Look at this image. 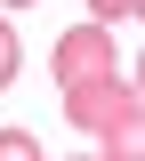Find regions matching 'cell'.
<instances>
[{
	"label": "cell",
	"mask_w": 145,
	"mask_h": 161,
	"mask_svg": "<svg viewBox=\"0 0 145 161\" xmlns=\"http://www.w3.org/2000/svg\"><path fill=\"white\" fill-rule=\"evenodd\" d=\"M73 161H105V153H73Z\"/></svg>",
	"instance_id": "obj_8"
},
{
	"label": "cell",
	"mask_w": 145,
	"mask_h": 161,
	"mask_svg": "<svg viewBox=\"0 0 145 161\" xmlns=\"http://www.w3.org/2000/svg\"><path fill=\"white\" fill-rule=\"evenodd\" d=\"M121 113H137V89H129L121 73H97V80H81V89H64V121H73V129H113V121Z\"/></svg>",
	"instance_id": "obj_2"
},
{
	"label": "cell",
	"mask_w": 145,
	"mask_h": 161,
	"mask_svg": "<svg viewBox=\"0 0 145 161\" xmlns=\"http://www.w3.org/2000/svg\"><path fill=\"white\" fill-rule=\"evenodd\" d=\"M137 16H145V0H137Z\"/></svg>",
	"instance_id": "obj_10"
},
{
	"label": "cell",
	"mask_w": 145,
	"mask_h": 161,
	"mask_svg": "<svg viewBox=\"0 0 145 161\" xmlns=\"http://www.w3.org/2000/svg\"><path fill=\"white\" fill-rule=\"evenodd\" d=\"M105 161H145V105L105 129Z\"/></svg>",
	"instance_id": "obj_3"
},
{
	"label": "cell",
	"mask_w": 145,
	"mask_h": 161,
	"mask_svg": "<svg viewBox=\"0 0 145 161\" xmlns=\"http://www.w3.org/2000/svg\"><path fill=\"white\" fill-rule=\"evenodd\" d=\"M0 161H48L32 129H0Z\"/></svg>",
	"instance_id": "obj_4"
},
{
	"label": "cell",
	"mask_w": 145,
	"mask_h": 161,
	"mask_svg": "<svg viewBox=\"0 0 145 161\" xmlns=\"http://www.w3.org/2000/svg\"><path fill=\"white\" fill-rule=\"evenodd\" d=\"M16 64H24V48H16V24L0 16V89H8V80H16Z\"/></svg>",
	"instance_id": "obj_5"
},
{
	"label": "cell",
	"mask_w": 145,
	"mask_h": 161,
	"mask_svg": "<svg viewBox=\"0 0 145 161\" xmlns=\"http://www.w3.org/2000/svg\"><path fill=\"white\" fill-rule=\"evenodd\" d=\"M129 89H137V105H145V57H137V73H129Z\"/></svg>",
	"instance_id": "obj_7"
},
{
	"label": "cell",
	"mask_w": 145,
	"mask_h": 161,
	"mask_svg": "<svg viewBox=\"0 0 145 161\" xmlns=\"http://www.w3.org/2000/svg\"><path fill=\"white\" fill-rule=\"evenodd\" d=\"M48 73H57V89H81V80H97V73H121V57H113V24H64L57 32V48H48Z\"/></svg>",
	"instance_id": "obj_1"
},
{
	"label": "cell",
	"mask_w": 145,
	"mask_h": 161,
	"mask_svg": "<svg viewBox=\"0 0 145 161\" xmlns=\"http://www.w3.org/2000/svg\"><path fill=\"white\" fill-rule=\"evenodd\" d=\"M89 16H97V24H113V16H137V0H89Z\"/></svg>",
	"instance_id": "obj_6"
},
{
	"label": "cell",
	"mask_w": 145,
	"mask_h": 161,
	"mask_svg": "<svg viewBox=\"0 0 145 161\" xmlns=\"http://www.w3.org/2000/svg\"><path fill=\"white\" fill-rule=\"evenodd\" d=\"M8 8H32V0H8Z\"/></svg>",
	"instance_id": "obj_9"
}]
</instances>
